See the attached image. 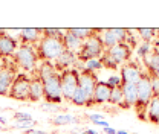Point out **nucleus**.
I'll list each match as a JSON object with an SVG mask.
<instances>
[{"instance_id":"9","label":"nucleus","mask_w":159,"mask_h":134,"mask_svg":"<svg viewBox=\"0 0 159 134\" xmlns=\"http://www.w3.org/2000/svg\"><path fill=\"white\" fill-rule=\"evenodd\" d=\"M104 54L110 58L116 66H121V64H125V63L130 59V55H132V46L127 44V43H119V44L110 47V49H106Z\"/></svg>"},{"instance_id":"38","label":"nucleus","mask_w":159,"mask_h":134,"mask_svg":"<svg viewBox=\"0 0 159 134\" xmlns=\"http://www.w3.org/2000/svg\"><path fill=\"white\" fill-rule=\"evenodd\" d=\"M26 134H46V133H44V131H40V130L31 128V130H26Z\"/></svg>"},{"instance_id":"34","label":"nucleus","mask_w":159,"mask_h":134,"mask_svg":"<svg viewBox=\"0 0 159 134\" xmlns=\"http://www.w3.org/2000/svg\"><path fill=\"white\" fill-rule=\"evenodd\" d=\"M150 82H152V90H153V97L159 96V78L150 75Z\"/></svg>"},{"instance_id":"43","label":"nucleus","mask_w":159,"mask_h":134,"mask_svg":"<svg viewBox=\"0 0 159 134\" xmlns=\"http://www.w3.org/2000/svg\"><path fill=\"white\" fill-rule=\"evenodd\" d=\"M116 134H132V133H129L125 130H116Z\"/></svg>"},{"instance_id":"33","label":"nucleus","mask_w":159,"mask_h":134,"mask_svg":"<svg viewBox=\"0 0 159 134\" xmlns=\"http://www.w3.org/2000/svg\"><path fill=\"white\" fill-rule=\"evenodd\" d=\"M14 120L16 122H26V120H34L31 115H28V113H23V111H16L14 113Z\"/></svg>"},{"instance_id":"3","label":"nucleus","mask_w":159,"mask_h":134,"mask_svg":"<svg viewBox=\"0 0 159 134\" xmlns=\"http://www.w3.org/2000/svg\"><path fill=\"white\" fill-rule=\"evenodd\" d=\"M14 57H16V63L19 64L20 69H23L28 73L34 72V69L37 66V61H39L35 46H32V44H20L19 49L14 54Z\"/></svg>"},{"instance_id":"30","label":"nucleus","mask_w":159,"mask_h":134,"mask_svg":"<svg viewBox=\"0 0 159 134\" xmlns=\"http://www.w3.org/2000/svg\"><path fill=\"white\" fill-rule=\"evenodd\" d=\"M152 47H153V46H152V43H145V41H142V43L138 46L136 52H138L139 57L144 59V58H147L152 52H153V49H152Z\"/></svg>"},{"instance_id":"39","label":"nucleus","mask_w":159,"mask_h":134,"mask_svg":"<svg viewBox=\"0 0 159 134\" xmlns=\"http://www.w3.org/2000/svg\"><path fill=\"white\" fill-rule=\"evenodd\" d=\"M104 134H116V130L112 127H107V128H104Z\"/></svg>"},{"instance_id":"42","label":"nucleus","mask_w":159,"mask_h":134,"mask_svg":"<svg viewBox=\"0 0 159 134\" xmlns=\"http://www.w3.org/2000/svg\"><path fill=\"white\" fill-rule=\"evenodd\" d=\"M6 122H8L6 117H5V116H0V123H2V125H6Z\"/></svg>"},{"instance_id":"1","label":"nucleus","mask_w":159,"mask_h":134,"mask_svg":"<svg viewBox=\"0 0 159 134\" xmlns=\"http://www.w3.org/2000/svg\"><path fill=\"white\" fill-rule=\"evenodd\" d=\"M35 50H37V55L39 59L43 61H57L60 58V55L66 50L64 49V44H63V40L60 38H49V37H43L37 43L35 46Z\"/></svg>"},{"instance_id":"11","label":"nucleus","mask_w":159,"mask_h":134,"mask_svg":"<svg viewBox=\"0 0 159 134\" xmlns=\"http://www.w3.org/2000/svg\"><path fill=\"white\" fill-rule=\"evenodd\" d=\"M121 81L122 84H138L141 76H142V70L139 67L138 63L135 61H129L121 67Z\"/></svg>"},{"instance_id":"13","label":"nucleus","mask_w":159,"mask_h":134,"mask_svg":"<svg viewBox=\"0 0 159 134\" xmlns=\"http://www.w3.org/2000/svg\"><path fill=\"white\" fill-rule=\"evenodd\" d=\"M122 95H124V102L121 108H130L135 107L138 102V89L136 84H122Z\"/></svg>"},{"instance_id":"16","label":"nucleus","mask_w":159,"mask_h":134,"mask_svg":"<svg viewBox=\"0 0 159 134\" xmlns=\"http://www.w3.org/2000/svg\"><path fill=\"white\" fill-rule=\"evenodd\" d=\"M14 79H16V73L11 69H0V96L9 95Z\"/></svg>"},{"instance_id":"21","label":"nucleus","mask_w":159,"mask_h":134,"mask_svg":"<svg viewBox=\"0 0 159 134\" xmlns=\"http://www.w3.org/2000/svg\"><path fill=\"white\" fill-rule=\"evenodd\" d=\"M147 120L153 122V123H159V96H155L150 104L147 105V113H145Z\"/></svg>"},{"instance_id":"26","label":"nucleus","mask_w":159,"mask_h":134,"mask_svg":"<svg viewBox=\"0 0 159 134\" xmlns=\"http://www.w3.org/2000/svg\"><path fill=\"white\" fill-rule=\"evenodd\" d=\"M70 102L74 105H77V107H89V99H87V96L84 95V92L80 87H78V90L75 92V95H74Z\"/></svg>"},{"instance_id":"19","label":"nucleus","mask_w":159,"mask_h":134,"mask_svg":"<svg viewBox=\"0 0 159 134\" xmlns=\"http://www.w3.org/2000/svg\"><path fill=\"white\" fill-rule=\"evenodd\" d=\"M144 64L147 66V72L148 75L159 78V54L158 52H152L147 58H144Z\"/></svg>"},{"instance_id":"36","label":"nucleus","mask_w":159,"mask_h":134,"mask_svg":"<svg viewBox=\"0 0 159 134\" xmlns=\"http://www.w3.org/2000/svg\"><path fill=\"white\" fill-rule=\"evenodd\" d=\"M87 117H89V120H92V122H97V120H106V119H104V116L98 115V113H90Z\"/></svg>"},{"instance_id":"35","label":"nucleus","mask_w":159,"mask_h":134,"mask_svg":"<svg viewBox=\"0 0 159 134\" xmlns=\"http://www.w3.org/2000/svg\"><path fill=\"white\" fill-rule=\"evenodd\" d=\"M41 108H43V111H46V113H57V111L61 110L57 104H48V102H44Z\"/></svg>"},{"instance_id":"27","label":"nucleus","mask_w":159,"mask_h":134,"mask_svg":"<svg viewBox=\"0 0 159 134\" xmlns=\"http://www.w3.org/2000/svg\"><path fill=\"white\" fill-rule=\"evenodd\" d=\"M138 35L139 38L145 43H150L152 40L156 37V29H152V28H139L138 29Z\"/></svg>"},{"instance_id":"4","label":"nucleus","mask_w":159,"mask_h":134,"mask_svg":"<svg viewBox=\"0 0 159 134\" xmlns=\"http://www.w3.org/2000/svg\"><path fill=\"white\" fill-rule=\"evenodd\" d=\"M43 97L48 104H57L60 105L63 99V92H61V79L60 73H55L52 76L43 79Z\"/></svg>"},{"instance_id":"20","label":"nucleus","mask_w":159,"mask_h":134,"mask_svg":"<svg viewBox=\"0 0 159 134\" xmlns=\"http://www.w3.org/2000/svg\"><path fill=\"white\" fill-rule=\"evenodd\" d=\"M43 81L39 76L34 78L31 81V87H29V101L31 102H37L43 97Z\"/></svg>"},{"instance_id":"18","label":"nucleus","mask_w":159,"mask_h":134,"mask_svg":"<svg viewBox=\"0 0 159 134\" xmlns=\"http://www.w3.org/2000/svg\"><path fill=\"white\" fill-rule=\"evenodd\" d=\"M63 44H64V49L66 50H70L74 54H78L81 46H83V41L80 38H77L75 35H72L67 29H64V35H63Z\"/></svg>"},{"instance_id":"15","label":"nucleus","mask_w":159,"mask_h":134,"mask_svg":"<svg viewBox=\"0 0 159 134\" xmlns=\"http://www.w3.org/2000/svg\"><path fill=\"white\" fill-rule=\"evenodd\" d=\"M78 63V57L77 54L70 52V50H64L60 58L55 61V69L58 72H63V70H67V69H74V66Z\"/></svg>"},{"instance_id":"46","label":"nucleus","mask_w":159,"mask_h":134,"mask_svg":"<svg viewBox=\"0 0 159 134\" xmlns=\"http://www.w3.org/2000/svg\"><path fill=\"white\" fill-rule=\"evenodd\" d=\"M133 134H138V133H133Z\"/></svg>"},{"instance_id":"10","label":"nucleus","mask_w":159,"mask_h":134,"mask_svg":"<svg viewBox=\"0 0 159 134\" xmlns=\"http://www.w3.org/2000/svg\"><path fill=\"white\" fill-rule=\"evenodd\" d=\"M98 76L92 72H87V70H83L80 72V89L84 92V95L87 96L89 99V107L93 105L92 104V97H93V92H95V87L98 84Z\"/></svg>"},{"instance_id":"25","label":"nucleus","mask_w":159,"mask_h":134,"mask_svg":"<svg viewBox=\"0 0 159 134\" xmlns=\"http://www.w3.org/2000/svg\"><path fill=\"white\" fill-rule=\"evenodd\" d=\"M102 67H104V66H102V61H101L99 58H92V59H87V61H84V63H83V69H81L80 72L87 70V72L95 73V72L101 70Z\"/></svg>"},{"instance_id":"45","label":"nucleus","mask_w":159,"mask_h":134,"mask_svg":"<svg viewBox=\"0 0 159 134\" xmlns=\"http://www.w3.org/2000/svg\"><path fill=\"white\" fill-rule=\"evenodd\" d=\"M74 134H86V131H80V133H74Z\"/></svg>"},{"instance_id":"28","label":"nucleus","mask_w":159,"mask_h":134,"mask_svg":"<svg viewBox=\"0 0 159 134\" xmlns=\"http://www.w3.org/2000/svg\"><path fill=\"white\" fill-rule=\"evenodd\" d=\"M110 104L113 105H122L124 102V95H122V87H116V89H112V93H110Z\"/></svg>"},{"instance_id":"22","label":"nucleus","mask_w":159,"mask_h":134,"mask_svg":"<svg viewBox=\"0 0 159 134\" xmlns=\"http://www.w3.org/2000/svg\"><path fill=\"white\" fill-rule=\"evenodd\" d=\"M67 31H69L72 35H75L77 38H80L81 41H84V40L90 38L92 35L98 34L99 29H90V28H67Z\"/></svg>"},{"instance_id":"6","label":"nucleus","mask_w":159,"mask_h":134,"mask_svg":"<svg viewBox=\"0 0 159 134\" xmlns=\"http://www.w3.org/2000/svg\"><path fill=\"white\" fill-rule=\"evenodd\" d=\"M102 54H104V46H102V43H101L99 35L95 34V35H92L90 38L83 41V46H81L80 52L77 54V57H78V61L84 63V61L92 59V58H101Z\"/></svg>"},{"instance_id":"24","label":"nucleus","mask_w":159,"mask_h":134,"mask_svg":"<svg viewBox=\"0 0 159 134\" xmlns=\"http://www.w3.org/2000/svg\"><path fill=\"white\" fill-rule=\"evenodd\" d=\"M55 73H58V70L55 69V64H52V63H49V61H43L41 67L39 69V75H37V76L43 81V79L52 76V75H55Z\"/></svg>"},{"instance_id":"44","label":"nucleus","mask_w":159,"mask_h":134,"mask_svg":"<svg viewBox=\"0 0 159 134\" xmlns=\"http://www.w3.org/2000/svg\"><path fill=\"white\" fill-rule=\"evenodd\" d=\"M5 34H6V31H5V29H2V28H0V37H2V35H5Z\"/></svg>"},{"instance_id":"7","label":"nucleus","mask_w":159,"mask_h":134,"mask_svg":"<svg viewBox=\"0 0 159 134\" xmlns=\"http://www.w3.org/2000/svg\"><path fill=\"white\" fill-rule=\"evenodd\" d=\"M31 78L28 73H19L16 75V79L11 85L9 90V97L14 101H29V87H31Z\"/></svg>"},{"instance_id":"12","label":"nucleus","mask_w":159,"mask_h":134,"mask_svg":"<svg viewBox=\"0 0 159 134\" xmlns=\"http://www.w3.org/2000/svg\"><path fill=\"white\" fill-rule=\"evenodd\" d=\"M19 34L20 44H32L34 46L35 43H39L43 38V29H39V28H25V29H20Z\"/></svg>"},{"instance_id":"31","label":"nucleus","mask_w":159,"mask_h":134,"mask_svg":"<svg viewBox=\"0 0 159 134\" xmlns=\"http://www.w3.org/2000/svg\"><path fill=\"white\" fill-rule=\"evenodd\" d=\"M107 85L110 87V89H116V87H121L122 85V81H121V76L119 75H110V76L107 78Z\"/></svg>"},{"instance_id":"41","label":"nucleus","mask_w":159,"mask_h":134,"mask_svg":"<svg viewBox=\"0 0 159 134\" xmlns=\"http://www.w3.org/2000/svg\"><path fill=\"white\" fill-rule=\"evenodd\" d=\"M153 49H155V52H158L159 54V38L155 41V47H153Z\"/></svg>"},{"instance_id":"37","label":"nucleus","mask_w":159,"mask_h":134,"mask_svg":"<svg viewBox=\"0 0 159 134\" xmlns=\"http://www.w3.org/2000/svg\"><path fill=\"white\" fill-rule=\"evenodd\" d=\"M93 125H98V127H102V128H107L109 127V122L107 120H97V122H92Z\"/></svg>"},{"instance_id":"32","label":"nucleus","mask_w":159,"mask_h":134,"mask_svg":"<svg viewBox=\"0 0 159 134\" xmlns=\"http://www.w3.org/2000/svg\"><path fill=\"white\" fill-rule=\"evenodd\" d=\"M37 125V120H26V122H14L12 128H26V130H31Z\"/></svg>"},{"instance_id":"8","label":"nucleus","mask_w":159,"mask_h":134,"mask_svg":"<svg viewBox=\"0 0 159 134\" xmlns=\"http://www.w3.org/2000/svg\"><path fill=\"white\" fill-rule=\"evenodd\" d=\"M101 43L106 49H110L119 43H125L129 38V31L124 28H110V29H99L98 32Z\"/></svg>"},{"instance_id":"2","label":"nucleus","mask_w":159,"mask_h":134,"mask_svg":"<svg viewBox=\"0 0 159 134\" xmlns=\"http://www.w3.org/2000/svg\"><path fill=\"white\" fill-rule=\"evenodd\" d=\"M138 89V102L135 105L136 113L141 119H147L145 113H147V105L150 104V101L153 99V90H152V82H150V75L148 72H142V76L136 84Z\"/></svg>"},{"instance_id":"17","label":"nucleus","mask_w":159,"mask_h":134,"mask_svg":"<svg viewBox=\"0 0 159 134\" xmlns=\"http://www.w3.org/2000/svg\"><path fill=\"white\" fill-rule=\"evenodd\" d=\"M19 46H20L19 41L14 38V37L5 34V35L0 37V55H3V57L12 55V54H16V50L19 49Z\"/></svg>"},{"instance_id":"14","label":"nucleus","mask_w":159,"mask_h":134,"mask_svg":"<svg viewBox=\"0 0 159 134\" xmlns=\"http://www.w3.org/2000/svg\"><path fill=\"white\" fill-rule=\"evenodd\" d=\"M110 93H112V89L107 85L106 81H98L97 87H95V92H93V97H92V104H106L110 101Z\"/></svg>"},{"instance_id":"23","label":"nucleus","mask_w":159,"mask_h":134,"mask_svg":"<svg viewBox=\"0 0 159 134\" xmlns=\"http://www.w3.org/2000/svg\"><path fill=\"white\" fill-rule=\"evenodd\" d=\"M80 119L77 116L67 115V113H61V115H55L52 119V123L55 127H64V125H70V123H78Z\"/></svg>"},{"instance_id":"5","label":"nucleus","mask_w":159,"mask_h":134,"mask_svg":"<svg viewBox=\"0 0 159 134\" xmlns=\"http://www.w3.org/2000/svg\"><path fill=\"white\" fill-rule=\"evenodd\" d=\"M61 79V92H63V99L64 101H72L75 92L80 87V70L77 69H67L60 73Z\"/></svg>"},{"instance_id":"29","label":"nucleus","mask_w":159,"mask_h":134,"mask_svg":"<svg viewBox=\"0 0 159 134\" xmlns=\"http://www.w3.org/2000/svg\"><path fill=\"white\" fill-rule=\"evenodd\" d=\"M63 35H64V29H58V28H44V29H43V37L61 40Z\"/></svg>"},{"instance_id":"40","label":"nucleus","mask_w":159,"mask_h":134,"mask_svg":"<svg viewBox=\"0 0 159 134\" xmlns=\"http://www.w3.org/2000/svg\"><path fill=\"white\" fill-rule=\"evenodd\" d=\"M86 134H98V131L93 128H89V130H86Z\"/></svg>"}]
</instances>
